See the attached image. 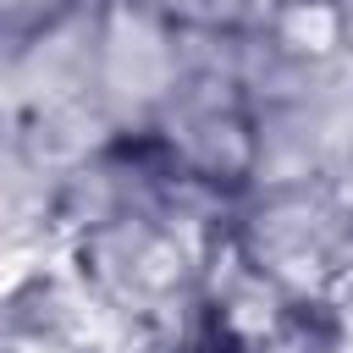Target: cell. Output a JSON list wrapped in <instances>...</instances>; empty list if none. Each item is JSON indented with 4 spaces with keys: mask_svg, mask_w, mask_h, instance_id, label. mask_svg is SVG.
Returning a JSON list of instances; mask_svg holds the SVG:
<instances>
[{
    "mask_svg": "<svg viewBox=\"0 0 353 353\" xmlns=\"http://www.w3.org/2000/svg\"><path fill=\"white\" fill-rule=\"evenodd\" d=\"M221 243L309 320H353V204L320 182H259L221 221Z\"/></svg>",
    "mask_w": 353,
    "mask_h": 353,
    "instance_id": "1",
    "label": "cell"
},
{
    "mask_svg": "<svg viewBox=\"0 0 353 353\" xmlns=\"http://www.w3.org/2000/svg\"><path fill=\"white\" fill-rule=\"evenodd\" d=\"M116 143L132 149V160L154 182L215 199L226 210L265 182V127H259L254 94L232 72L204 61H193L182 88L138 132H121Z\"/></svg>",
    "mask_w": 353,
    "mask_h": 353,
    "instance_id": "2",
    "label": "cell"
},
{
    "mask_svg": "<svg viewBox=\"0 0 353 353\" xmlns=\"http://www.w3.org/2000/svg\"><path fill=\"white\" fill-rule=\"evenodd\" d=\"M72 270L83 298L116 320H165L199 303L210 254L188 243L171 210L160 204H110L83 221L72 243Z\"/></svg>",
    "mask_w": 353,
    "mask_h": 353,
    "instance_id": "3",
    "label": "cell"
},
{
    "mask_svg": "<svg viewBox=\"0 0 353 353\" xmlns=\"http://www.w3.org/2000/svg\"><path fill=\"white\" fill-rule=\"evenodd\" d=\"M193 39L149 0H94L83 17V88L105 127L138 132L193 72Z\"/></svg>",
    "mask_w": 353,
    "mask_h": 353,
    "instance_id": "4",
    "label": "cell"
},
{
    "mask_svg": "<svg viewBox=\"0 0 353 353\" xmlns=\"http://www.w3.org/2000/svg\"><path fill=\"white\" fill-rule=\"evenodd\" d=\"M248 39L287 72H331L353 55L347 0H259Z\"/></svg>",
    "mask_w": 353,
    "mask_h": 353,
    "instance_id": "5",
    "label": "cell"
},
{
    "mask_svg": "<svg viewBox=\"0 0 353 353\" xmlns=\"http://www.w3.org/2000/svg\"><path fill=\"white\" fill-rule=\"evenodd\" d=\"M94 0H0V50H28L55 39L66 22H83Z\"/></svg>",
    "mask_w": 353,
    "mask_h": 353,
    "instance_id": "6",
    "label": "cell"
},
{
    "mask_svg": "<svg viewBox=\"0 0 353 353\" xmlns=\"http://www.w3.org/2000/svg\"><path fill=\"white\" fill-rule=\"evenodd\" d=\"M188 39H248L259 0H149Z\"/></svg>",
    "mask_w": 353,
    "mask_h": 353,
    "instance_id": "7",
    "label": "cell"
},
{
    "mask_svg": "<svg viewBox=\"0 0 353 353\" xmlns=\"http://www.w3.org/2000/svg\"><path fill=\"white\" fill-rule=\"evenodd\" d=\"M0 353H94L77 331L55 325V320H33V314H17L6 331H0Z\"/></svg>",
    "mask_w": 353,
    "mask_h": 353,
    "instance_id": "8",
    "label": "cell"
}]
</instances>
